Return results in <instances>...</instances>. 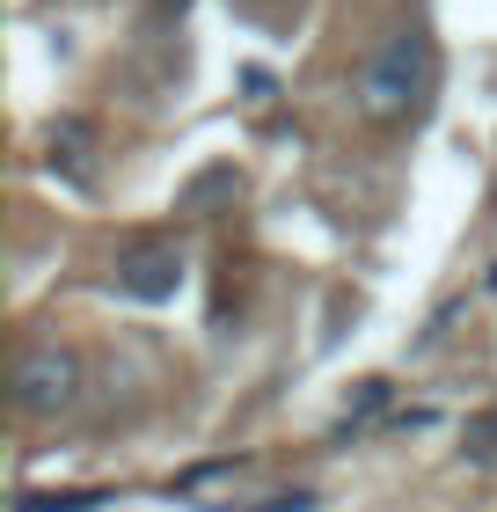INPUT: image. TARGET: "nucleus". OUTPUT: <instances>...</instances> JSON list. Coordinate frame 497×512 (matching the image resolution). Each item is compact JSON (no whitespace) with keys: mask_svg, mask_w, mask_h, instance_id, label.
I'll use <instances>...</instances> for the list:
<instances>
[{"mask_svg":"<svg viewBox=\"0 0 497 512\" xmlns=\"http://www.w3.org/2000/svg\"><path fill=\"white\" fill-rule=\"evenodd\" d=\"M432 88H439V52L424 30H395L373 44V59L359 66V118L366 125H417L432 110Z\"/></svg>","mask_w":497,"mask_h":512,"instance_id":"1","label":"nucleus"},{"mask_svg":"<svg viewBox=\"0 0 497 512\" xmlns=\"http://www.w3.org/2000/svg\"><path fill=\"white\" fill-rule=\"evenodd\" d=\"M8 388H15L22 417H66L81 403V359L66 352V344H30V352L15 359Z\"/></svg>","mask_w":497,"mask_h":512,"instance_id":"2","label":"nucleus"},{"mask_svg":"<svg viewBox=\"0 0 497 512\" xmlns=\"http://www.w3.org/2000/svg\"><path fill=\"white\" fill-rule=\"evenodd\" d=\"M110 286L125 293V300H139V308H154V300H176V286H183V249L161 242V235L125 242V249L110 256Z\"/></svg>","mask_w":497,"mask_h":512,"instance_id":"3","label":"nucleus"},{"mask_svg":"<svg viewBox=\"0 0 497 512\" xmlns=\"http://www.w3.org/2000/svg\"><path fill=\"white\" fill-rule=\"evenodd\" d=\"M88 154H96V125H88V118H59L52 125V169L88 183Z\"/></svg>","mask_w":497,"mask_h":512,"instance_id":"4","label":"nucleus"},{"mask_svg":"<svg viewBox=\"0 0 497 512\" xmlns=\"http://www.w3.org/2000/svg\"><path fill=\"white\" fill-rule=\"evenodd\" d=\"M461 454L476 461V469H490V461H497V403L468 417V439H461Z\"/></svg>","mask_w":497,"mask_h":512,"instance_id":"5","label":"nucleus"},{"mask_svg":"<svg viewBox=\"0 0 497 512\" xmlns=\"http://www.w3.org/2000/svg\"><path fill=\"white\" fill-rule=\"evenodd\" d=\"M110 505L103 491H59V498H15V512H96Z\"/></svg>","mask_w":497,"mask_h":512,"instance_id":"6","label":"nucleus"},{"mask_svg":"<svg viewBox=\"0 0 497 512\" xmlns=\"http://www.w3.org/2000/svg\"><path fill=\"white\" fill-rule=\"evenodd\" d=\"M205 512H315V491H278V498H256V505H205Z\"/></svg>","mask_w":497,"mask_h":512,"instance_id":"7","label":"nucleus"}]
</instances>
